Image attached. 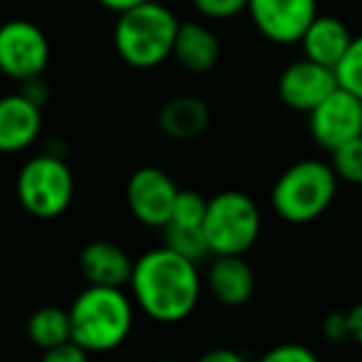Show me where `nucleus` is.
<instances>
[{
    "label": "nucleus",
    "instance_id": "19",
    "mask_svg": "<svg viewBox=\"0 0 362 362\" xmlns=\"http://www.w3.org/2000/svg\"><path fill=\"white\" fill-rule=\"evenodd\" d=\"M164 246H169L171 251L181 253V256L189 258V261H194V263L211 256L206 236H204V228L164 226Z\"/></svg>",
    "mask_w": 362,
    "mask_h": 362
},
{
    "label": "nucleus",
    "instance_id": "21",
    "mask_svg": "<svg viewBox=\"0 0 362 362\" xmlns=\"http://www.w3.org/2000/svg\"><path fill=\"white\" fill-rule=\"evenodd\" d=\"M206 204L209 199H204L199 192L192 189H181L176 197L174 211L166 226H184V228H204V218H206Z\"/></svg>",
    "mask_w": 362,
    "mask_h": 362
},
{
    "label": "nucleus",
    "instance_id": "7",
    "mask_svg": "<svg viewBox=\"0 0 362 362\" xmlns=\"http://www.w3.org/2000/svg\"><path fill=\"white\" fill-rule=\"evenodd\" d=\"M50 62L45 33L25 18H13L0 25V72L16 82L37 80Z\"/></svg>",
    "mask_w": 362,
    "mask_h": 362
},
{
    "label": "nucleus",
    "instance_id": "27",
    "mask_svg": "<svg viewBox=\"0 0 362 362\" xmlns=\"http://www.w3.org/2000/svg\"><path fill=\"white\" fill-rule=\"evenodd\" d=\"M21 92L28 97L30 102H35L37 107H42L47 102V97H50V92H47V85L42 82V77H37V80H28L23 82Z\"/></svg>",
    "mask_w": 362,
    "mask_h": 362
},
{
    "label": "nucleus",
    "instance_id": "32",
    "mask_svg": "<svg viewBox=\"0 0 362 362\" xmlns=\"http://www.w3.org/2000/svg\"><path fill=\"white\" fill-rule=\"evenodd\" d=\"M0 3H3V0H0Z\"/></svg>",
    "mask_w": 362,
    "mask_h": 362
},
{
    "label": "nucleus",
    "instance_id": "24",
    "mask_svg": "<svg viewBox=\"0 0 362 362\" xmlns=\"http://www.w3.org/2000/svg\"><path fill=\"white\" fill-rule=\"evenodd\" d=\"M258 362H320L317 355L310 347L300 345V342H283L266 352Z\"/></svg>",
    "mask_w": 362,
    "mask_h": 362
},
{
    "label": "nucleus",
    "instance_id": "1",
    "mask_svg": "<svg viewBox=\"0 0 362 362\" xmlns=\"http://www.w3.org/2000/svg\"><path fill=\"white\" fill-rule=\"evenodd\" d=\"M202 283L197 263L171 251L169 246H159L134 261L129 288L146 317L174 325L197 310Z\"/></svg>",
    "mask_w": 362,
    "mask_h": 362
},
{
    "label": "nucleus",
    "instance_id": "31",
    "mask_svg": "<svg viewBox=\"0 0 362 362\" xmlns=\"http://www.w3.org/2000/svg\"><path fill=\"white\" fill-rule=\"evenodd\" d=\"M154 362H176V360H154Z\"/></svg>",
    "mask_w": 362,
    "mask_h": 362
},
{
    "label": "nucleus",
    "instance_id": "9",
    "mask_svg": "<svg viewBox=\"0 0 362 362\" xmlns=\"http://www.w3.org/2000/svg\"><path fill=\"white\" fill-rule=\"evenodd\" d=\"M308 129L320 149L335 151L337 146L362 136V100L337 87L308 115Z\"/></svg>",
    "mask_w": 362,
    "mask_h": 362
},
{
    "label": "nucleus",
    "instance_id": "13",
    "mask_svg": "<svg viewBox=\"0 0 362 362\" xmlns=\"http://www.w3.org/2000/svg\"><path fill=\"white\" fill-rule=\"evenodd\" d=\"M80 273L87 286L124 288L132 281L134 261L122 246L112 241H90L80 253Z\"/></svg>",
    "mask_w": 362,
    "mask_h": 362
},
{
    "label": "nucleus",
    "instance_id": "14",
    "mask_svg": "<svg viewBox=\"0 0 362 362\" xmlns=\"http://www.w3.org/2000/svg\"><path fill=\"white\" fill-rule=\"evenodd\" d=\"M211 296L226 308H241L256 293V273L243 256H214L206 271Z\"/></svg>",
    "mask_w": 362,
    "mask_h": 362
},
{
    "label": "nucleus",
    "instance_id": "17",
    "mask_svg": "<svg viewBox=\"0 0 362 362\" xmlns=\"http://www.w3.org/2000/svg\"><path fill=\"white\" fill-rule=\"evenodd\" d=\"M184 70L189 72H209L216 67L218 57H221V40L209 25L197 21L181 23L179 33H176L174 42V55Z\"/></svg>",
    "mask_w": 362,
    "mask_h": 362
},
{
    "label": "nucleus",
    "instance_id": "23",
    "mask_svg": "<svg viewBox=\"0 0 362 362\" xmlns=\"http://www.w3.org/2000/svg\"><path fill=\"white\" fill-rule=\"evenodd\" d=\"M192 6L209 21H228L246 11L248 0H192Z\"/></svg>",
    "mask_w": 362,
    "mask_h": 362
},
{
    "label": "nucleus",
    "instance_id": "20",
    "mask_svg": "<svg viewBox=\"0 0 362 362\" xmlns=\"http://www.w3.org/2000/svg\"><path fill=\"white\" fill-rule=\"evenodd\" d=\"M330 166L337 181H345L350 187H362V136L330 151Z\"/></svg>",
    "mask_w": 362,
    "mask_h": 362
},
{
    "label": "nucleus",
    "instance_id": "28",
    "mask_svg": "<svg viewBox=\"0 0 362 362\" xmlns=\"http://www.w3.org/2000/svg\"><path fill=\"white\" fill-rule=\"evenodd\" d=\"M197 362H246L241 352L231 350V347H214V350L204 352Z\"/></svg>",
    "mask_w": 362,
    "mask_h": 362
},
{
    "label": "nucleus",
    "instance_id": "8",
    "mask_svg": "<svg viewBox=\"0 0 362 362\" xmlns=\"http://www.w3.org/2000/svg\"><path fill=\"white\" fill-rule=\"evenodd\" d=\"M181 189L176 181L156 166H141L127 181V206L132 216L149 228H164L174 211Z\"/></svg>",
    "mask_w": 362,
    "mask_h": 362
},
{
    "label": "nucleus",
    "instance_id": "16",
    "mask_svg": "<svg viewBox=\"0 0 362 362\" xmlns=\"http://www.w3.org/2000/svg\"><path fill=\"white\" fill-rule=\"evenodd\" d=\"M352 33L340 18L335 16H317L300 37L303 57L310 62H317L322 67L335 70L340 60L345 57L347 47L352 42Z\"/></svg>",
    "mask_w": 362,
    "mask_h": 362
},
{
    "label": "nucleus",
    "instance_id": "3",
    "mask_svg": "<svg viewBox=\"0 0 362 362\" xmlns=\"http://www.w3.org/2000/svg\"><path fill=\"white\" fill-rule=\"evenodd\" d=\"M179 18L164 3H141L119 13L115 25V50L134 70H154L174 55Z\"/></svg>",
    "mask_w": 362,
    "mask_h": 362
},
{
    "label": "nucleus",
    "instance_id": "12",
    "mask_svg": "<svg viewBox=\"0 0 362 362\" xmlns=\"http://www.w3.org/2000/svg\"><path fill=\"white\" fill-rule=\"evenodd\" d=\"M42 132V107L23 92L0 97V151L18 154L37 141Z\"/></svg>",
    "mask_w": 362,
    "mask_h": 362
},
{
    "label": "nucleus",
    "instance_id": "30",
    "mask_svg": "<svg viewBox=\"0 0 362 362\" xmlns=\"http://www.w3.org/2000/svg\"><path fill=\"white\" fill-rule=\"evenodd\" d=\"M102 8H107V11H112V13H124V11H132V8H136V6H141V3H149V0H97Z\"/></svg>",
    "mask_w": 362,
    "mask_h": 362
},
{
    "label": "nucleus",
    "instance_id": "29",
    "mask_svg": "<svg viewBox=\"0 0 362 362\" xmlns=\"http://www.w3.org/2000/svg\"><path fill=\"white\" fill-rule=\"evenodd\" d=\"M347 327H350V342L362 347V303L347 310Z\"/></svg>",
    "mask_w": 362,
    "mask_h": 362
},
{
    "label": "nucleus",
    "instance_id": "10",
    "mask_svg": "<svg viewBox=\"0 0 362 362\" xmlns=\"http://www.w3.org/2000/svg\"><path fill=\"white\" fill-rule=\"evenodd\" d=\"M246 13L266 40L293 45L317 18V0H248Z\"/></svg>",
    "mask_w": 362,
    "mask_h": 362
},
{
    "label": "nucleus",
    "instance_id": "22",
    "mask_svg": "<svg viewBox=\"0 0 362 362\" xmlns=\"http://www.w3.org/2000/svg\"><path fill=\"white\" fill-rule=\"evenodd\" d=\"M335 77L337 87H342L350 95H355L357 100H362V35L352 37L345 57L335 67Z\"/></svg>",
    "mask_w": 362,
    "mask_h": 362
},
{
    "label": "nucleus",
    "instance_id": "4",
    "mask_svg": "<svg viewBox=\"0 0 362 362\" xmlns=\"http://www.w3.org/2000/svg\"><path fill=\"white\" fill-rule=\"evenodd\" d=\"M337 194V176L322 159H300L291 164L273 184V211L293 226L320 218L332 206Z\"/></svg>",
    "mask_w": 362,
    "mask_h": 362
},
{
    "label": "nucleus",
    "instance_id": "18",
    "mask_svg": "<svg viewBox=\"0 0 362 362\" xmlns=\"http://www.w3.org/2000/svg\"><path fill=\"white\" fill-rule=\"evenodd\" d=\"M28 340L42 352L72 342L70 310H62L57 305L37 308L28 320Z\"/></svg>",
    "mask_w": 362,
    "mask_h": 362
},
{
    "label": "nucleus",
    "instance_id": "6",
    "mask_svg": "<svg viewBox=\"0 0 362 362\" xmlns=\"http://www.w3.org/2000/svg\"><path fill=\"white\" fill-rule=\"evenodd\" d=\"M21 206L35 218H57L75 199V179L65 156L55 151L28 159L16 179Z\"/></svg>",
    "mask_w": 362,
    "mask_h": 362
},
{
    "label": "nucleus",
    "instance_id": "26",
    "mask_svg": "<svg viewBox=\"0 0 362 362\" xmlns=\"http://www.w3.org/2000/svg\"><path fill=\"white\" fill-rule=\"evenodd\" d=\"M90 352L82 350L75 342H65L60 347H52V350H45L40 357V362H90Z\"/></svg>",
    "mask_w": 362,
    "mask_h": 362
},
{
    "label": "nucleus",
    "instance_id": "2",
    "mask_svg": "<svg viewBox=\"0 0 362 362\" xmlns=\"http://www.w3.org/2000/svg\"><path fill=\"white\" fill-rule=\"evenodd\" d=\"M72 342L87 352H112L134 327V300L124 288L87 286L70 305Z\"/></svg>",
    "mask_w": 362,
    "mask_h": 362
},
{
    "label": "nucleus",
    "instance_id": "11",
    "mask_svg": "<svg viewBox=\"0 0 362 362\" xmlns=\"http://www.w3.org/2000/svg\"><path fill=\"white\" fill-rule=\"evenodd\" d=\"M337 90L335 70L310 60H296L278 77V97L288 110L310 115L320 102H325Z\"/></svg>",
    "mask_w": 362,
    "mask_h": 362
},
{
    "label": "nucleus",
    "instance_id": "5",
    "mask_svg": "<svg viewBox=\"0 0 362 362\" xmlns=\"http://www.w3.org/2000/svg\"><path fill=\"white\" fill-rule=\"evenodd\" d=\"M211 256H243L261 236V211L248 194L228 189L209 199L204 218Z\"/></svg>",
    "mask_w": 362,
    "mask_h": 362
},
{
    "label": "nucleus",
    "instance_id": "25",
    "mask_svg": "<svg viewBox=\"0 0 362 362\" xmlns=\"http://www.w3.org/2000/svg\"><path fill=\"white\" fill-rule=\"evenodd\" d=\"M322 335L332 345H342L350 340V327H347V313H327L322 320Z\"/></svg>",
    "mask_w": 362,
    "mask_h": 362
},
{
    "label": "nucleus",
    "instance_id": "15",
    "mask_svg": "<svg viewBox=\"0 0 362 362\" xmlns=\"http://www.w3.org/2000/svg\"><path fill=\"white\" fill-rule=\"evenodd\" d=\"M211 122V110L209 105L197 95H176L169 97L159 107L156 124L169 139L176 141H192L202 136L209 129Z\"/></svg>",
    "mask_w": 362,
    "mask_h": 362
}]
</instances>
